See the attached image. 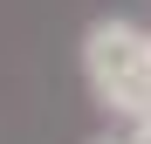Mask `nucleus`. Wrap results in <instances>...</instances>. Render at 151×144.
<instances>
[{"mask_svg": "<svg viewBox=\"0 0 151 144\" xmlns=\"http://www.w3.org/2000/svg\"><path fill=\"white\" fill-rule=\"evenodd\" d=\"M83 82L110 117L137 124L151 110V34L131 21H89L83 28Z\"/></svg>", "mask_w": 151, "mask_h": 144, "instance_id": "1", "label": "nucleus"}, {"mask_svg": "<svg viewBox=\"0 0 151 144\" xmlns=\"http://www.w3.org/2000/svg\"><path fill=\"white\" fill-rule=\"evenodd\" d=\"M131 144H151V110H144L137 124H131Z\"/></svg>", "mask_w": 151, "mask_h": 144, "instance_id": "2", "label": "nucleus"}, {"mask_svg": "<svg viewBox=\"0 0 151 144\" xmlns=\"http://www.w3.org/2000/svg\"><path fill=\"white\" fill-rule=\"evenodd\" d=\"M96 144H131V137H96Z\"/></svg>", "mask_w": 151, "mask_h": 144, "instance_id": "3", "label": "nucleus"}]
</instances>
